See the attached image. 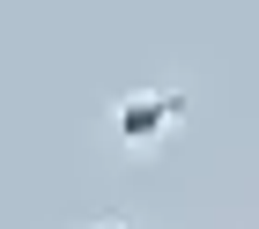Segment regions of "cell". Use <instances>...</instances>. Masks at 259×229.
<instances>
[{
    "mask_svg": "<svg viewBox=\"0 0 259 229\" xmlns=\"http://www.w3.org/2000/svg\"><path fill=\"white\" fill-rule=\"evenodd\" d=\"M185 118H193V96L185 89H134V96H119L104 111V133H111L119 155H148L163 133H178Z\"/></svg>",
    "mask_w": 259,
    "mask_h": 229,
    "instance_id": "6da1fadb",
    "label": "cell"
},
{
    "mask_svg": "<svg viewBox=\"0 0 259 229\" xmlns=\"http://www.w3.org/2000/svg\"><path fill=\"white\" fill-rule=\"evenodd\" d=\"M89 229H141L134 214H104V222H89Z\"/></svg>",
    "mask_w": 259,
    "mask_h": 229,
    "instance_id": "7a4b0ae2",
    "label": "cell"
}]
</instances>
